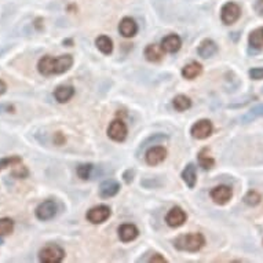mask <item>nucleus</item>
<instances>
[{
    "instance_id": "obj_4",
    "label": "nucleus",
    "mask_w": 263,
    "mask_h": 263,
    "mask_svg": "<svg viewBox=\"0 0 263 263\" xmlns=\"http://www.w3.org/2000/svg\"><path fill=\"white\" fill-rule=\"evenodd\" d=\"M240 15H241V8L234 1H229L226 4H223L220 10V19L225 25L234 24L240 18Z\"/></svg>"
},
{
    "instance_id": "obj_2",
    "label": "nucleus",
    "mask_w": 263,
    "mask_h": 263,
    "mask_svg": "<svg viewBox=\"0 0 263 263\" xmlns=\"http://www.w3.org/2000/svg\"><path fill=\"white\" fill-rule=\"evenodd\" d=\"M174 245H175L177 250H181V251L197 252L205 245V237L202 236L201 233L182 234L174 241Z\"/></svg>"
},
{
    "instance_id": "obj_22",
    "label": "nucleus",
    "mask_w": 263,
    "mask_h": 263,
    "mask_svg": "<svg viewBox=\"0 0 263 263\" xmlns=\"http://www.w3.org/2000/svg\"><path fill=\"white\" fill-rule=\"evenodd\" d=\"M198 164L204 170H211L215 165V160L208 154V149H201L198 153Z\"/></svg>"
},
{
    "instance_id": "obj_18",
    "label": "nucleus",
    "mask_w": 263,
    "mask_h": 263,
    "mask_svg": "<svg viewBox=\"0 0 263 263\" xmlns=\"http://www.w3.org/2000/svg\"><path fill=\"white\" fill-rule=\"evenodd\" d=\"M143 54H145V58L149 62H159L164 57V50L161 49V46H157V44H149V46H146Z\"/></svg>"
},
{
    "instance_id": "obj_37",
    "label": "nucleus",
    "mask_w": 263,
    "mask_h": 263,
    "mask_svg": "<svg viewBox=\"0 0 263 263\" xmlns=\"http://www.w3.org/2000/svg\"><path fill=\"white\" fill-rule=\"evenodd\" d=\"M7 91V84L3 81V80H0V97L3 95V94H6Z\"/></svg>"
},
{
    "instance_id": "obj_15",
    "label": "nucleus",
    "mask_w": 263,
    "mask_h": 263,
    "mask_svg": "<svg viewBox=\"0 0 263 263\" xmlns=\"http://www.w3.org/2000/svg\"><path fill=\"white\" fill-rule=\"evenodd\" d=\"M182 46V40L178 35H168L161 40V49L164 50V53H177Z\"/></svg>"
},
{
    "instance_id": "obj_10",
    "label": "nucleus",
    "mask_w": 263,
    "mask_h": 263,
    "mask_svg": "<svg viewBox=\"0 0 263 263\" xmlns=\"http://www.w3.org/2000/svg\"><path fill=\"white\" fill-rule=\"evenodd\" d=\"M186 212L181 207H174L168 211V214L165 216V222L170 227H179L186 222Z\"/></svg>"
},
{
    "instance_id": "obj_24",
    "label": "nucleus",
    "mask_w": 263,
    "mask_h": 263,
    "mask_svg": "<svg viewBox=\"0 0 263 263\" xmlns=\"http://www.w3.org/2000/svg\"><path fill=\"white\" fill-rule=\"evenodd\" d=\"M172 105H174V108L178 112H185V110L190 109V106H192V101H190L189 97H186V95H177L174 101H172Z\"/></svg>"
},
{
    "instance_id": "obj_39",
    "label": "nucleus",
    "mask_w": 263,
    "mask_h": 263,
    "mask_svg": "<svg viewBox=\"0 0 263 263\" xmlns=\"http://www.w3.org/2000/svg\"><path fill=\"white\" fill-rule=\"evenodd\" d=\"M3 244V237H0V245Z\"/></svg>"
},
{
    "instance_id": "obj_32",
    "label": "nucleus",
    "mask_w": 263,
    "mask_h": 263,
    "mask_svg": "<svg viewBox=\"0 0 263 263\" xmlns=\"http://www.w3.org/2000/svg\"><path fill=\"white\" fill-rule=\"evenodd\" d=\"M14 112H15V106L14 105H0V113H14Z\"/></svg>"
},
{
    "instance_id": "obj_16",
    "label": "nucleus",
    "mask_w": 263,
    "mask_h": 263,
    "mask_svg": "<svg viewBox=\"0 0 263 263\" xmlns=\"http://www.w3.org/2000/svg\"><path fill=\"white\" fill-rule=\"evenodd\" d=\"M74 95V88L72 86H66V84H62L58 86L54 90V98L57 99V102L60 104H65L67 101L73 98Z\"/></svg>"
},
{
    "instance_id": "obj_19",
    "label": "nucleus",
    "mask_w": 263,
    "mask_h": 263,
    "mask_svg": "<svg viewBox=\"0 0 263 263\" xmlns=\"http://www.w3.org/2000/svg\"><path fill=\"white\" fill-rule=\"evenodd\" d=\"M201 72V64H198V62H190V64H188V65L184 66V69H182V76H184L186 80H193L196 79L197 76H200Z\"/></svg>"
},
{
    "instance_id": "obj_33",
    "label": "nucleus",
    "mask_w": 263,
    "mask_h": 263,
    "mask_svg": "<svg viewBox=\"0 0 263 263\" xmlns=\"http://www.w3.org/2000/svg\"><path fill=\"white\" fill-rule=\"evenodd\" d=\"M65 136H64V134L62 132H57V134L54 135V143L55 145H58V146H61V145H64L65 143Z\"/></svg>"
},
{
    "instance_id": "obj_36",
    "label": "nucleus",
    "mask_w": 263,
    "mask_h": 263,
    "mask_svg": "<svg viewBox=\"0 0 263 263\" xmlns=\"http://www.w3.org/2000/svg\"><path fill=\"white\" fill-rule=\"evenodd\" d=\"M150 262H160V263H164V262H167V261H165V258L161 257V255H160V254H154L153 257L150 258Z\"/></svg>"
},
{
    "instance_id": "obj_12",
    "label": "nucleus",
    "mask_w": 263,
    "mask_h": 263,
    "mask_svg": "<svg viewBox=\"0 0 263 263\" xmlns=\"http://www.w3.org/2000/svg\"><path fill=\"white\" fill-rule=\"evenodd\" d=\"M117 233H119V239L122 240L123 243H130V241H132V240L138 237L139 230H138V227L135 226V225L124 223V225L119 227Z\"/></svg>"
},
{
    "instance_id": "obj_26",
    "label": "nucleus",
    "mask_w": 263,
    "mask_h": 263,
    "mask_svg": "<svg viewBox=\"0 0 263 263\" xmlns=\"http://www.w3.org/2000/svg\"><path fill=\"white\" fill-rule=\"evenodd\" d=\"M14 232V220L10 218H0V237L10 236Z\"/></svg>"
},
{
    "instance_id": "obj_13",
    "label": "nucleus",
    "mask_w": 263,
    "mask_h": 263,
    "mask_svg": "<svg viewBox=\"0 0 263 263\" xmlns=\"http://www.w3.org/2000/svg\"><path fill=\"white\" fill-rule=\"evenodd\" d=\"M119 32L123 37H134L138 32V25L135 22L134 19L130 18V17H126L120 21L119 24Z\"/></svg>"
},
{
    "instance_id": "obj_3",
    "label": "nucleus",
    "mask_w": 263,
    "mask_h": 263,
    "mask_svg": "<svg viewBox=\"0 0 263 263\" xmlns=\"http://www.w3.org/2000/svg\"><path fill=\"white\" fill-rule=\"evenodd\" d=\"M65 258V251L60 245L49 244L39 251V261L43 263H60Z\"/></svg>"
},
{
    "instance_id": "obj_27",
    "label": "nucleus",
    "mask_w": 263,
    "mask_h": 263,
    "mask_svg": "<svg viewBox=\"0 0 263 263\" xmlns=\"http://www.w3.org/2000/svg\"><path fill=\"white\" fill-rule=\"evenodd\" d=\"M22 163V159L19 156H10V157H3L0 159V171L6 170L8 167H15Z\"/></svg>"
},
{
    "instance_id": "obj_20",
    "label": "nucleus",
    "mask_w": 263,
    "mask_h": 263,
    "mask_svg": "<svg viewBox=\"0 0 263 263\" xmlns=\"http://www.w3.org/2000/svg\"><path fill=\"white\" fill-rule=\"evenodd\" d=\"M182 179H184V182L188 186H189L190 189H193L195 186H196V181H197V175H196V167L195 164H188L185 167V170L182 171Z\"/></svg>"
},
{
    "instance_id": "obj_35",
    "label": "nucleus",
    "mask_w": 263,
    "mask_h": 263,
    "mask_svg": "<svg viewBox=\"0 0 263 263\" xmlns=\"http://www.w3.org/2000/svg\"><path fill=\"white\" fill-rule=\"evenodd\" d=\"M255 11L258 12V15L263 17V0H257V3H255Z\"/></svg>"
},
{
    "instance_id": "obj_30",
    "label": "nucleus",
    "mask_w": 263,
    "mask_h": 263,
    "mask_svg": "<svg viewBox=\"0 0 263 263\" xmlns=\"http://www.w3.org/2000/svg\"><path fill=\"white\" fill-rule=\"evenodd\" d=\"M92 164H81L77 167V175H79L80 179H83V181H87V179H90L91 177V172H92Z\"/></svg>"
},
{
    "instance_id": "obj_21",
    "label": "nucleus",
    "mask_w": 263,
    "mask_h": 263,
    "mask_svg": "<svg viewBox=\"0 0 263 263\" xmlns=\"http://www.w3.org/2000/svg\"><path fill=\"white\" fill-rule=\"evenodd\" d=\"M95 46H97V49L105 55L112 54V51H113V42H112V39L108 36H105V35L97 37Z\"/></svg>"
},
{
    "instance_id": "obj_8",
    "label": "nucleus",
    "mask_w": 263,
    "mask_h": 263,
    "mask_svg": "<svg viewBox=\"0 0 263 263\" xmlns=\"http://www.w3.org/2000/svg\"><path fill=\"white\" fill-rule=\"evenodd\" d=\"M35 215L37 219L43 220V222L53 219L57 215V204L53 200H46V201L40 202L35 211Z\"/></svg>"
},
{
    "instance_id": "obj_9",
    "label": "nucleus",
    "mask_w": 263,
    "mask_h": 263,
    "mask_svg": "<svg viewBox=\"0 0 263 263\" xmlns=\"http://www.w3.org/2000/svg\"><path fill=\"white\" fill-rule=\"evenodd\" d=\"M233 196V190L226 186V185H219L214 189L211 190V198L214 200V202L219 204V205H225L230 201V198Z\"/></svg>"
},
{
    "instance_id": "obj_25",
    "label": "nucleus",
    "mask_w": 263,
    "mask_h": 263,
    "mask_svg": "<svg viewBox=\"0 0 263 263\" xmlns=\"http://www.w3.org/2000/svg\"><path fill=\"white\" fill-rule=\"evenodd\" d=\"M263 116V104L257 105V106H254L247 115L241 117V122L247 124V123H251L252 120H255L258 117H262Z\"/></svg>"
},
{
    "instance_id": "obj_1",
    "label": "nucleus",
    "mask_w": 263,
    "mask_h": 263,
    "mask_svg": "<svg viewBox=\"0 0 263 263\" xmlns=\"http://www.w3.org/2000/svg\"><path fill=\"white\" fill-rule=\"evenodd\" d=\"M73 65V57L70 54L60 55V57H51L44 55L37 62V70L43 76H53V74H61L67 72Z\"/></svg>"
},
{
    "instance_id": "obj_38",
    "label": "nucleus",
    "mask_w": 263,
    "mask_h": 263,
    "mask_svg": "<svg viewBox=\"0 0 263 263\" xmlns=\"http://www.w3.org/2000/svg\"><path fill=\"white\" fill-rule=\"evenodd\" d=\"M42 22H43V19L42 18H37L35 21V28H36L37 31H42Z\"/></svg>"
},
{
    "instance_id": "obj_23",
    "label": "nucleus",
    "mask_w": 263,
    "mask_h": 263,
    "mask_svg": "<svg viewBox=\"0 0 263 263\" xmlns=\"http://www.w3.org/2000/svg\"><path fill=\"white\" fill-rule=\"evenodd\" d=\"M250 46L252 49L255 50H261L263 47V28H259V29H255L254 32H251L250 35Z\"/></svg>"
},
{
    "instance_id": "obj_6",
    "label": "nucleus",
    "mask_w": 263,
    "mask_h": 263,
    "mask_svg": "<svg viewBox=\"0 0 263 263\" xmlns=\"http://www.w3.org/2000/svg\"><path fill=\"white\" fill-rule=\"evenodd\" d=\"M127 134H129V129H127L126 123L123 122V120L116 119V120H113V122L110 123L109 129H108V136H109L110 139H113V141L116 142H123L126 141Z\"/></svg>"
},
{
    "instance_id": "obj_31",
    "label": "nucleus",
    "mask_w": 263,
    "mask_h": 263,
    "mask_svg": "<svg viewBox=\"0 0 263 263\" xmlns=\"http://www.w3.org/2000/svg\"><path fill=\"white\" fill-rule=\"evenodd\" d=\"M250 77L252 80H262L263 79V67H252L250 70Z\"/></svg>"
},
{
    "instance_id": "obj_17",
    "label": "nucleus",
    "mask_w": 263,
    "mask_h": 263,
    "mask_svg": "<svg viewBox=\"0 0 263 263\" xmlns=\"http://www.w3.org/2000/svg\"><path fill=\"white\" fill-rule=\"evenodd\" d=\"M216 51H218V46L211 39L202 40L200 46H198V49H197V53L201 58H211L212 55L216 54Z\"/></svg>"
},
{
    "instance_id": "obj_34",
    "label": "nucleus",
    "mask_w": 263,
    "mask_h": 263,
    "mask_svg": "<svg viewBox=\"0 0 263 263\" xmlns=\"http://www.w3.org/2000/svg\"><path fill=\"white\" fill-rule=\"evenodd\" d=\"M123 178H124V182H126V184H131L132 179H134V171H132V170H127V171L123 174Z\"/></svg>"
},
{
    "instance_id": "obj_14",
    "label": "nucleus",
    "mask_w": 263,
    "mask_h": 263,
    "mask_svg": "<svg viewBox=\"0 0 263 263\" xmlns=\"http://www.w3.org/2000/svg\"><path fill=\"white\" fill-rule=\"evenodd\" d=\"M119 192H120V184L115 179H108V181L102 182L101 186H99V195L104 198L116 196Z\"/></svg>"
},
{
    "instance_id": "obj_29",
    "label": "nucleus",
    "mask_w": 263,
    "mask_h": 263,
    "mask_svg": "<svg viewBox=\"0 0 263 263\" xmlns=\"http://www.w3.org/2000/svg\"><path fill=\"white\" fill-rule=\"evenodd\" d=\"M11 177L15 178V179H25V178L29 177V170L25 165H15L14 170L11 171Z\"/></svg>"
},
{
    "instance_id": "obj_7",
    "label": "nucleus",
    "mask_w": 263,
    "mask_h": 263,
    "mask_svg": "<svg viewBox=\"0 0 263 263\" xmlns=\"http://www.w3.org/2000/svg\"><path fill=\"white\" fill-rule=\"evenodd\" d=\"M110 215H112V211L108 205H97L87 212L86 218L88 222H91L94 225H99V223H104L106 219H109Z\"/></svg>"
},
{
    "instance_id": "obj_28",
    "label": "nucleus",
    "mask_w": 263,
    "mask_h": 263,
    "mask_svg": "<svg viewBox=\"0 0 263 263\" xmlns=\"http://www.w3.org/2000/svg\"><path fill=\"white\" fill-rule=\"evenodd\" d=\"M261 200H262V197H261V195L258 193L257 190H250L244 196V202L247 205H251V207L258 205L261 202Z\"/></svg>"
},
{
    "instance_id": "obj_11",
    "label": "nucleus",
    "mask_w": 263,
    "mask_h": 263,
    "mask_svg": "<svg viewBox=\"0 0 263 263\" xmlns=\"http://www.w3.org/2000/svg\"><path fill=\"white\" fill-rule=\"evenodd\" d=\"M167 157V150L164 146H152L146 152L145 160L149 165H157L163 163Z\"/></svg>"
},
{
    "instance_id": "obj_5",
    "label": "nucleus",
    "mask_w": 263,
    "mask_h": 263,
    "mask_svg": "<svg viewBox=\"0 0 263 263\" xmlns=\"http://www.w3.org/2000/svg\"><path fill=\"white\" fill-rule=\"evenodd\" d=\"M212 131H214L212 123L209 122L208 119H201V120H198V122L192 126L190 134L196 139H205V138H208L209 135L212 134Z\"/></svg>"
}]
</instances>
